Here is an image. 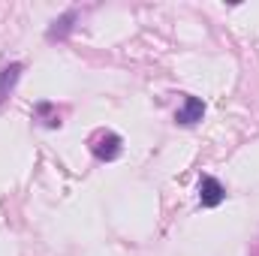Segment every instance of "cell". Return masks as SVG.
Returning a JSON list of instances; mask_svg holds the SVG:
<instances>
[{"instance_id":"cell-1","label":"cell","mask_w":259,"mask_h":256,"mask_svg":"<svg viewBox=\"0 0 259 256\" xmlns=\"http://www.w3.org/2000/svg\"><path fill=\"white\" fill-rule=\"evenodd\" d=\"M91 151H94L97 160H115V157L121 154V136L100 130V133L91 139Z\"/></svg>"},{"instance_id":"cell-2","label":"cell","mask_w":259,"mask_h":256,"mask_svg":"<svg viewBox=\"0 0 259 256\" xmlns=\"http://www.w3.org/2000/svg\"><path fill=\"white\" fill-rule=\"evenodd\" d=\"M199 199H202V205H205V208H217V205L226 199V190H223V184H220L217 178L205 175V178H202V184H199Z\"/></svg>"},{"instance_id":"cell-3","label":"cell","mask_w":259,"mask_h":256,"mask_svg":"<svg viewBox=\"0 0 259 256\" xmlns=\"http://www.w3.org/2000/svg\"><path fill=\"white\" fill-rule=\"evenodd\" d=\"M202 115H205L202 100H199V97H187V100H184V106L178 109L175 121H178V124H196V121H202Z\"/></svg>"}]
</instances>
